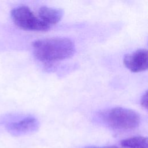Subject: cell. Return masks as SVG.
<instances>
[{
	"mask_svg": "<svg viewBox=\"0 0 148 148\" xmlns=\"http://www.w3.org/2000/svg\"><path fill=\"white\" fill-rule=\"evenodd\" d=\"M11 16L17 26L25 30L43 31L50 27V25L36 17L31 10L25 6L14 8L11 12Z\"/></svg>",
	"mask_w": 148,
	"mask_h": 148,
	"instance_id": "3",
	"label": "cell"
},
{
	"mask_svg": "<svg viewBox=\"0 0 148 148\" xmlns=\"http://www.w3.org/2000/svg\"><path fill=\"white\" fill-rule=\"evenodd\" d=\"M39 123L31 116L26 117L19 121L11 123L7 127L8 132L14 136H20L33 132L38 130Z\"/></svg>",
	"mask_w": 148,
	"mask_h": 148,
	"instance_id": "5",
	"label": "cell"
},
{
	"mask_svg": "<svg viewBox=\"0 0 148 148\" xmlns=\"http://www.w3.org/2000/svg\"><path fill=\"white\" fill-rule=\"evenodd\" d=\"M147 51L140 49L124 56V65L133 72H142L147 69L148 66Z\"/></svg>",
	"mask_w": 148,
	"mask_h": 148,
	"instance_id": "4",
	"label": "cell"
},
{
	"mask_svg": "<svg viewBox=\"0 0 148 148\" xmlns=\"http://www.w3.org/2000/svg\"><path fill=\"white\" fill-rule=\"evenodd\" d=\"M147 92H146L145 94L142 97L141 100H140V103L142 106L145 108H147Z\"/></svg>",
	"mask_w": 148,
	"mask_h": 148,
	"instance_id": "8",
	"label": "cell"
},
{
	"mask_svg": "<svg viewBox=\"0 0 148 148\" xmlns=\"http://www.w3.org/2000/svg\"><path fill=\"white\" fill-rule=\"evenodd\" d=\"M124 148H148L147 138L137 136L123 139L120 143Z\"/></svg>",
	"mask_w": 148,
	"mask_h": 148,
	"instance_id": "7",
	"label": "cell"
},
{
	"mask_svg": "<svg viewBox=\"0 0 148 148\" xmlns=\"http://www.w3.org/2000/svg\"><path fill=\"white\" fill-rule=\"evenodd\" d=\"M32 47L35 56L44 62H52L68 58L75 49L73 42L66 38L54 37L34 41Z\"/></svg>",
	"mask_w": 148,
	"mask_h": 148,
	"instance_id": "1",
	"label": "cell"
},
{
	"mask_svg": "<svg viewBox=\"0 0 148 148\" xmlns=\"http://www.w3.org/2000/svg\"><path fill=\"white\" fill-rule=\"evenodd\" d=\"M63 13V10L61 9L47 6L41 7L38 12L39 18L49 25L58 23L62 17Z\"/></svg>",
	"mask_w": 148,
	"mask_h": 148,
	"instance_id": "6",
	"label": "cell"
},
{
	"mask_svg": "<svg viewBox=\"0 0 148 148\" xmlns=\"http://www.w3.org/2000/svg\"><path fill=\"white\" fill-rule=\"evenodd\" d=\"M84 148H119L118 147L114 146H105V147H97V146H86Z\"/></svg>",
	"mask_w": 148,
	"mask_h": 148,
	"instance_id": "9",
	"label": "cell"
},
{
	"mask_svg": "<svg viewBox=\"0 0 148 148\" xmlns=\"http://www.w3.org/2000/svg\"><path fill=\"white\" fill-rule=\"evenodd\" d=\"M102 119L110 127L120 130L134 129L140 121L139 115L136 112L123 107H116L104 112Z\"/></svg>",
	"mask_w": 148,
	"mask_h": 148,
	"instance_id": "2",
	"label": "cell"
}]
</instances>
